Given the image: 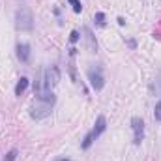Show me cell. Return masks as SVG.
I'll return each mask as SVG.
<instances>
[{
	"label": "cell",
	"instance_id": "6da1fadb",
	"mask_svg": "<svg viewBox=\"0 0 161 161\" xmlns=\"http://www.w3.org/2000/svg\"><path fill=\"white\" fill-rule=\"evenodd\" d=\"M54 103H56V96L53 94V90L36 92V99L30 105V116L34 120H45L47 116H51Z\"/></svg>",
	"mask_w": 161,
	"mask_h": 161
},
{
	"label": "cell",
	"instance_id": "7a4b0ae2",
	"mask_svg": "<svg viewBox=\"0 0 161 161\" xmlns=\"http://www.w3.org/2000/svg\"><path fill=\"white\" fill-rule=\"evenodd\" d=\"M107 129V118L103 116V114H99L97 118H96V124H94V127L84 135V139H82V142H80V148L82 150H88L94 142H96V139L103 133Z\"/></svg>",
	"mask_w": 161,
	"mask_h": 161
},
{
	"label": "cell",
	"instance_id": "3957f363",
	"mask_svg": "<svg viewBox=\"0 0 161 161\" xmlns=\"http://www.w3.org/2000/svg\"><path fill=\"white\" fill-rule=\"evenodd\" d=\"M15 28L21 32H30L34 28V17L28 8H19L15 11Z\"/></svg>",
	"mask_w": 161,
	"mask_h": 161
},
{
	"label": "cell",
	"instance_id": "277c9868",
	"mask_svg": "<svg viewBox=\"0 0 161 161\" xmlns=\"http://www.w3.org/2000/svg\"><path fill=\"white\" fill-rule=\"evenodd\" d=\"M58 82H60V69L56 66H51L41 73V90H53Z\"/></svg>",
	"mask_w": 161,
	"mask_h": 161
},
{
	"label": "cell",
	"instance_id": "5b68a950",
	"mask_svg": "<svg viewBox=\"0 0 161 161\" xmlns=\"http://www.w3.org/2000/svg\"><path fill=\"white\" fill-rule=\"evenodd\" d=\"M86 77L90 80V84H92V88L96 90V92H99V90H103V86H105V77H103V71H101V68H88V71H86Z\"/></svg>",
	"mask_w": 161,
	"mask_h": 161
},
{
	"label": "cell",
	"instance_id": "8992f818",
	"mask_svg": "<svg viewBox=\"0 0 161 161\" xmlns=\"http://www.w3.org/2000/svg\"><path fill=\"white\" fill-rule=\"evenodd\" d=\"M131 129H133V144H141L144 141V120L141 116L131 118Z\"/></svg>",
	"mask_w": 161,
	"mask_h": 161
},
{
	"label": "cell",
	"instance_id": "52a82bcc",
	"mask_svg": "<svg viewBox=\"0 0 161 161\" xmlns=\"http://www.w3.org/2000/svg\"><path fill=\"white\" fill-rule=\"evenodd\" d=\"M15 51H17V58H19L21 62L26 64V62L30 60V45H28V43H17Z\"/></svg>",
	"mask_w": 161,
	"mask_h": 161
},
{
	"label": "cell",
	"instance_id": "ba28073f",
	"mask_svg": "<svg viewBox=\"0 0 161 161\" xmlns=\"http://www.w3.org/2000/svg\"><path fill=\"white\" fill-rule=\"evenodd\" d=\"M84 34H86V43H88V49L92 51V53H96L97 51V41H96V36L92 34V30L86 26L84 28Z\"/></svg>",
	"mask_w": 161,
	"mask_h": 161
},
{
	"label": "cell",
	"instance_id": "9c48e42d",
	"mask_svg": "<svg viewBox=\"0 0 161 161\" xmlns=\"http://www.w3.org/2000/svg\"><path fill=\"white\" fill-rule=\"evenodd\" d=\"M28 82H30V80L26 79V77H21V79L17 80V84H15V96H21V94L28 88Z\"/></svg>",
	"mask_w": 161,
	"mask_h": 161
},
{
	"label": "cell",
	"instance_id": "30bf717a",
	"mask_svg": "<svg viewBox=\"0 0 161 161\" xmlns=\"http://www.w3.org/2000/svg\"><path fill=\"white\" fill-rule=\"evenodd\" d=\"M94 23H96L97 26H101V28H103V26L107 25V21H105V13H103V11H97V13L94 15Z\"/></svg>",
	"mask_w": 161,
	"mask_h": 161
},
{
	"label": "cell",
	"instance_id": "8fae6325",
	"mask_svg": "<svg viewBox=\"0 0 161 161\" xmlns=\"http://www.w3.org/2000/svg\"><path fill=\"white\" fill-rule=\"evenodd\" d=\"M15 159H17V150H15V148H11V150L4 156V159H2V161H15Z\"/></svg>",
	"mask_w": 161,
	"mask_h": 161
},
{
	"label": "cell",
	"instance_id": "7c38bea8",
	"mask_svg": "<svg viewBox=\"0 0 161 161\" xmlns=\"http://www.w3.org/2000/svg\"><path fill=\"white\" fill-rule=\"evenodd\" d=\"M68 2L71 4V8H73L75 13H80V11H82V4H80L79 0H68Z\"/></svg>",
	"mask_w": 161,
	"mask_h": 161
},
{
	"label": "cell",
	"instance_id": "4fadbf2b",
	"mask_svg": "<svg viewBox=\"0 0 161 161\" xmlns=\"http://www.w3.org/2000/svg\"><path fill=\"white\" fill-rule=\"evenodd\" d=\"M154 118L158 122H161V101H158L156 107H154Z\"/></svg>",
	"mask_w": 161,
	"mask_h": 161
},
{
	"label": "cell",
	"instance_id": "5bb4252c",
	"mask_svg": "<svg viewBox=\"0 0 161 161\" xmlns=\"http://www.w3.org/2000/svg\"><path fill=\"white\" fill-rule=\"evenodd\" d=\"M79 40H80L79 32H77V30H73V32L69 34V41H71V43H77V41H79Z\"/></svg>",
	"mask_w": 161,
	"mask_h": 161
},
{
	"label": "cell",
	"instance_id": "9a60e30c",
	"mask_svg": "<svg viewBox=\"0 0 161 161\" xmlns=\"http://www.w3.org/2000/svg\"><path fill=\"white\" fill-rule=\"evenodd\" d=\"M127 45H129L131 49H135V47H137V41L135 40H127Z\"/></svg>",
	"mask_w": 161,
	"mask_h": 161
},
{
	"label": "cell",
	"instance_id": "2e32d148",
	"mask_svg": "<svg viewBox=\"0 0 161 161\" xmlns=\"http://www.w3.org/2000/svg\"><path fill=\"white\" fill-rule=\"evenodd\" d=\"M118 25H120V26H124V25H125V21H124V17H118Z\"/></svg>",
	"mask_w": 161,
	"mask_h": 161
},
{
	"label": "cell",
	"instance_id": "e0dca14e",
	"mask_svg": "<svg viewBox=\"0 0 161 161\" xmlns=\"http://www.w3.org/2000/svg\"><path fill=\"white\" fill-rule=\"evenodd\" d=\"M54 161H71V159H68V158H58V159H54Z\"/></svg>",
	"mask_w": 161,
	"mask_h": 161
}]
</instances>
